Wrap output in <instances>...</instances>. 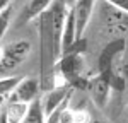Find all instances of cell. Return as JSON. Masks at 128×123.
<instances>
[{"mask_svg":"<svg viewBox=\"0 0 128 123\" xmlns=\"http://www.w3.org/2000/svg\"><path fill=\"white\" fill-rule=\"evenodd\" d=\"M38 34H40V84L41 91L46 92L55 89L56 65L62 56L60 44L55 38L50 9L38 17Z\"/></svg>","mask_w":128,"mask_h":123,"instance_id":"obj_1","label":"cell"},{"mask_svg":"<svg viewBox=\"0 0 128 123\" xmlns=\"http://www.w3.org/2000/svg\"><path fill=\"white\" fill-rule=\"evenodd\" d=\"M84 51H86V40L80 38L68 53L60 56L56 65V70L63 75V79L72 89H87L89 86V79L84 77V68H86Z\"/></svg>","mask_w":128,"mask_h":123,"instance_id":"obj_2","label":"cell"},{"mask_svg":"<svg viewBox=\"0 0 128 123\" xmlns=\"http://www.w3.org/2000/svg\"><path fill=\"white\" fill-rule=\"evenodd\" d=\"M128 48V43L125 38H114L111 40L102 48L101 55H99V60H98V70L99 74H108V72L113 70L114 67V62L120 58V55H123L125 50Z\"/></svg>","mask_w":128,"mask_h":123,"instance_id":"obj_3","label":"cell"},{"mask_svg":"<svg viewBox=\"0 0 128 123\" xmlns=\"http://www.w3.org/2000/svg\"><path fill=\"white\" fill-rule=\"evenodd\" d=\"M40 92H41L40 77H22L17 84V87L14 89V92L9 96V99L31 104L32 101L40 99Z\"/></svg>","mask_w":128,"mask_h":123,"instance_id":"obj_4","label":"cell"},{"mask_svg":"<svg viewBox=\"0 0 128 123\" xmlns=\"http://www.w3.org/2000/svg\"><path fill=\"white\" fill-rule=\"evenodd\" d=\"M31 44L28 41H16L9 44L7 48H4V56L0 62V70H12L17 65H20L24 58L29 55Z\"/></svg>","mask_w":128,"mask_h":123,"instance_id":"obj_5","label":"cell"},{"mask_svg":"<svg viewBox=\"0 0 128 123\" xmlns=\"http://www.w3.org/2000/svg\"><path fill=\"white\" fill-rule=\"evenodd\" d=\"M96 9V0H77L72 7V14L75 19V28H77V36L84 38V31L87 29L89 22L92 19V14Z\"/></svg>","mask_w":128,"mask_h":123,"instance_id":"obj_6","label":"cell"},{"mask_svg":"<svg viewBox=\"0 0 128 123\" xmlns=\"http://www.w3.org/2000/svg\"><path fill=\"white\" fill-rule=\"evenodd\" d=\"M87 91L92 98V101L96 102V106L99 108H104L109 101V94H111V84H109L108 77L102 75V74H98L94 77L89 79V86H87Z\"/></svg>","mask_w":128,"mask_h":123,"instance_id":"obj_7","label":"cell"},{"mask_svg":"<svg viewBox=\"0 0 128 123\" xmlns=\"http://www.w3.org/2000/svg\"><path fill=\"white\" fill-rule=\"evenodd\" d=\"M70 98H72V87L70 86H62V87H55L51 91H46L44 96L41 98L44 114H50L55 110H58L60 106H63Z\"/></svg>","mask_w":128,"mask_h":123,"instance_id":"obj_8","label":"cell"},{"mask_svg":"<svg viewBox=\"0 0 128 123\" xmlns=\"http://www.w3.org/2000/svg\"><path fill=\"white\" fill-rule=\"evenodd\" d=\"M53 4V0H28L26 5L22 7L20 12V22H28V20L34 19V17H40L44 10L50 9V5Z\"/></svg>","mask_w":128,"mask_h":123,"instance_id":"obj_9","label":"cell"},{"mask_svg":"<svg viewBox=\"0 0 128 123\" xmlns=\"http://www.w3.org/2000/svg\"><path fill=\"white\" fill-rule=\"evenodd\" d=\"M28 110H29V104H26V102L10 101V99H7V102H4V111H5L9 123H22Z\"/></svg>","mask_w":128,"mask_h":123,"instance_id":"obj_10","label":"cell"},{"mask_svg":"<svg viewBox=\"0 0 128 123\" xmlns=\"http://www.w3.org/2000/svg\"><path fill=\"white\" fill-rule=\"evenodd\" d=\"M22 123H46V114L43 111V104H41V98L32 101L29 104V110L26 113Z\"/></svg>","mask_w":128,"mask_h":123,"instance_id":"obj_11","label":"cell"},{"mask_svg":"<svg viewBox=\"0 0 128 123\" xmlns=\"http://www.w3.org/2000/svg\"><path fill=\"white\" fill-rule=\"evenodd\" d=\"M22 77L19 75H9V77H0V98L10 96L14 89L17 87V84Z\"/></svg>","mask_w":128,"mask_h":123,"instance_id":"obj_12","label":"cell"},{"mask_svg":"<svg viewBox=\"0 0 128 123\" xmlns=\"http://www.w3.org/2000/svg\"><path fill=\"white\" fill-rule=\"evenodd\" d=\"M10 16H12V7L5 9L4 12H0V41L5 36V32L10 26Z\"/></svg>","mask_w":128,"mask_h":123,"instance_id":"obj_13","label":"cell"},{"mask_svg":"<svg viewBox=\"0 0 128 123\" xmlns=\"http://www.w3.org/2000/svg\"><path fill=\"white\" fill-rule=\"evenodd\" d=\"M74 123H90V114L84 110H74Z\"/></svg>","mask_w":128,"mask_h":123,"instance_id":"obj_14","label":"cell"},{"mask_svg":"<svg viewBox=\"0 0 128 123\" xmlns=\"http://www.w3.org/2000/svg\"><path fill=\"white\" fill-rule=\"evenodd\" d=\"M60 122L62 123H74V110L68 106V102H67V104L63 106V110H62Z\"/></svg>","mask_w":128,"mask_h":123,"instance_id":"obj_15","label":"cell"},{"mask_svg":"<svg viewBox=\"0 0 128 123\" xmlns=\"http://www.w3.org/2000/svg\"><path fill=\"white\" fill-rule=\"evenodd\" d=\"M102 2H106V4H109V5H113V7H116V9L128 14V0H102Z\"/></svg>","mask_w":128,"mask_h":123,"instance_id":"obj_16","label":"cell"},{"mask_svg":"<svg viewBox=\"0 0 128 123\" xmlns=\"http://www.w3.org/2000/svg\"><path fill=\"white\" fill-rule=\"evenodd\" d=\"M12 0H0V12H4L5 9H9Z\"/></svg>","mask_w":128,"mask_h":123,"instance_id":"obj_17","label":"cell"},{"mask_svg":"<svg viewBox=\"0 0 128 123\" xmlns=\"http://www.w3.org/2000/svg\"><path fill=\"white\" fill-rule=\"evenodd\" d=\"M63 2H65V4L68 5V9H72V7H74V4H75L77 0H63Z\"/></svg>","mask_w":128,"mask_h":123,"instance_id":"obj_18","label":"cell"},{"mask_svg":"<svg viewBox=\"0 0 128 123\" xmlns=\"http://www.w3.org/2000/svg\"><path fill=\"white\" fill-rule=\"evenodd\" d=\"M2 106H4V102H0V113H2Z\"/></svg>","mask_w":128,"mask_h":123,"instance_id":"obj_19","label":"cell"}]
</instances>
